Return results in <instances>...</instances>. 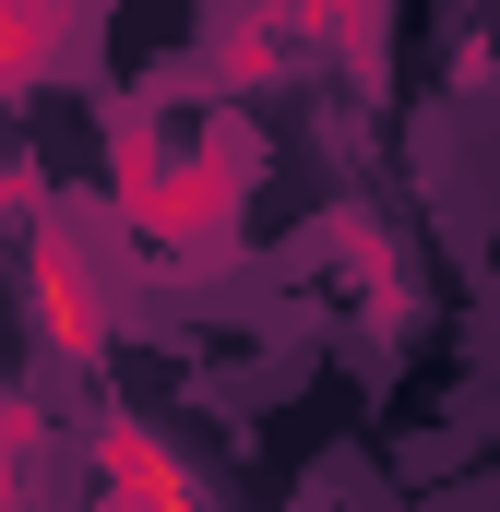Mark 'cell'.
<instances>
[{
	"instance_id": "cell-3",
	"label": "cell",
	"mask_w": 500,
	"mask_h": 512,
	"mask_svg": "<svg viewBox=\"0 0 500 512\" xmlns=\"http://www.w3.org/2000/svg\"><path fill=\"white\" fill-rule=\"evenodd\" d=\"M84 512H203V477H191L131 405H108V417H96V489H84Z\"/></svg>"
},
{
	"instance_id": "cell-1",
	"label": "cell",
	"mask_w": 500,
	"mask_h": 512,
	"mask_svg": "<svg viewBox=\"0 0 500 512\" xmlns=\"http://www.w3.org/2000/svg\"><path fill=\"white\" fill-rule=\"evenodd\" d=\"M250 191H262V131L215 120V131H179L155 120V96H131L108 120V215L131 227V251L155 274H215L250 227Z\"/></svg>"
},
{
	"instance_id": "cell-2",
	"label": "cell",
	"mask_w": 500,
	"mask_h": 512,
	"mask_svg": "<svg viewBox=\"0 0 500 512\" xmlns=\"http://www.w3.org/2000/svg\"><path fill=\"white\" fill-rule=\"evenodd\" d=\"M24 298H36V334L84 370V358H108V274H96V239L72 227V215H36V239H24Z\"/></svg>"
},
{
	"instance_id": "cell-4",
	"label": "cell",
	"mask_w": 500,
	"mask_h": 512,
	"mask_svg": "<svg viewBox=\"0 0 500 512\" xmlns=\"http://www.w3.org/2000/svg\"><path fill=\"white\" fill-rule=\"evenodd\" d=\"M286 36L334 48L346 72H381V0H286Z\"/></svg>"
},
{
	"instance_id": "cell-5",
	"label": "cell",
	"mask_w": 500,
	"mask_h": 512,
	"mask_svg": "<svg viewBox=\"0 0 500 512\" xmlns=\"http://www.w3.org/2000/svg\"><path fill=\"white\" fill-rule=\"evenodd\" d=\"M36 477H48V417L0 393V512H36Z\"/></svg>"
}]
</instances>
